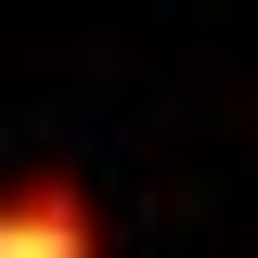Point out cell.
I'll list each match as a JSON object with an SVG mask.
<instances>
[{"label":"cell","instance_id":"1","mask_svg":"<svg viewBox=\"0 0 258 258\" xmlns=\"http://www.w3.org/2000/svg\"><path fill=\"white\" fill-rule=\"evenodd\" d=\"M0 258H103V207L78 168H26L0 181Z\"/></svg>","mask_w":258,"mask_h":258}]
</instances>
